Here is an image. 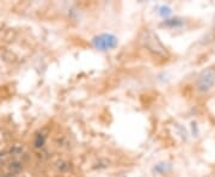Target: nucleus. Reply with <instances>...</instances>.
Segmentation results:
<instances>
[{
  "mask_svg": "<svg viewBox=\"0 0 215 177\" xmlns=\"http://www.w3.org/2000/svg\"><path fill=\"white\" fill-rule=\"evenodd\" d=\"M141 42L143 46L153 54L158 55V56H167V50L165 48V46L161 43V41L159 40V37L152 31V30H146L143 31L142 36H141Z\"/></svg>",
  "mask_w": 215,
  "mask_h": 177,
  "instance_id": "1",
  "label": "nucleus"
},
{
  "mask_svg": "<svg viewBox=\"0 0 215 177\" xmlns=\"http://www.w3.org/2000/svg\"><path fill=\"white\" fill-rule=\"evenodd\" d=\"M215 84V67H207L197 78V88L201 92H207Z\"/></svg>",
  "mask_w": 215,
  "mask_h": 177,
  "instance_id": "2",
  "label": "nucleus"
},
{
  "mask_svg": "<svg viewBox=\"0 0 215 177\" xmlns=\"http://www.w3.org/2000/svg\"><path fill=\"white\" fill-rule=\"evenodd\" d=\"M93 46L99 50H110L117 46V38L111 34H102L92 40Z\"/></svg>",
  "mask_w": 215,
  "mask_h": 177,
  "instance_id": "3",
  "label": "nucleus"
},
{
  "mask_svg": "<svg viewBox=\"0 0 215 177\" xmlns=\"http://www.w3.org/2000/svg\"><path fill=\"white\" fill-rule=\"evenodd\" d=\"M22 168H23V166H22V163H20V162H17V160L10 163V165H9V169H10V171H11L13 175L20 172V171H22Z\"/></svg>",
  "mask_w": 215,
  "mask_h": 177,
  "instance_id": "4",
  "label": "nucleus"
},
{
  "mask_svg": "<svg viewBox=\"0 0 215 177\" xmlns=\"http://www.w3.org/2000/svg\"><path fill=\"white\" fill-rule=\"evenodd\" d=\"M165 24L170 25V27H179V25H182V20H179V19H168V20L165 22Z\"/></svg>",
  "mask_w": 215,
  "mask_h": 177,
  "instance_id": "5",
  "label": "nucleus"
},
{
  "mask_svg": "<svg viewBox=\"0 0 215 177\" xmlns=\"http://www.w3.org/2000/svg\"><path fill=\"white\" fill-rule=\"evenodd\" d=\"M43 144H44V138L41 137V135H38L37 139H36V141H35V146H36V147H42Z\"/></svg>",
  "mask_w": 215,
  "mask_h": 177,
  "instance_id": "6",
  "label": "nucleus"
},
{
  "mask_svg": "<svg viewBox=\"0 0 215 177\" xmlns=\"http://www.w3.org/2000/svg\"><path fill=\"white\" fill-rule=\"evenodd\" d=\"M57 164H59L57 166H59V169H60L61 171H63V170H66V168H67V164H66V163H63V162H59Z\"/></svg>",
  "mask_w": 215,
  "mask_h": 177,
  "instance_id": "7",
  "label": "nucleus"
},
{
  "mask_svg": "<svg viewBox=\"0 0 215 177\" xmlns=\"http://www.w3.org/2000/svg\"><path fill=\"white\" fill-rule=\"evenodd\" d=\"M20 152H22V150L20 148H17V147H14V148L11 150V153H20Z\"/></svg>",
  "mask_w": 215,
  "mask_h": 177,
  "instance_id": "8",
  "label": "nucleus"
},
{
  "mask_svg": "<svg viewBox=\"0 0 215 177\" xmlns=\"http://www.w3.org/2000/svg\"><path fill=\"white\" fill-rule=\"evenodd\" d=\"M4 177H14V175H13V173H7V175H5Z\"/></svg>",
  "mask_w": 215,
  "mask_h": 177,
  "instance_id": "9",
  "label": "nucleus"
}]
</instances>
